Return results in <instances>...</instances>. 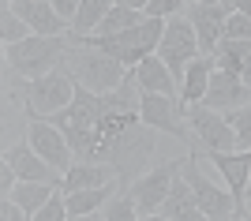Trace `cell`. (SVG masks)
Masks as SVG:
<instances>
[{
	"label": "cell",
	"instance_id": "6da1fadb",
	"mask_svg": "<svg viewBox=\"0 0 251 221\" xmlns=\"http://www.w3.org/2000/svg\"><path fill=\"white\" fill-rule=\"evenodd\" d=\"M139 83L135 72L109 94H94L79 86L75 101L49 116L60 127L75 150V161H109L120 172V184H131L147 172V165L157 154V131L143 124L139 116Z\"/></svg>",
	"mask_w": 251,
	"mask_h": 221
},
{
	"label": "cell",
	"instance_id": "1f68e13d",
	"mask_svg": "<svg viewBox=\"0 0 251 221\" xmlns=\"http://www.w3.org/2000/svg\"><path fill=\"white\" fill-rule=\"evenodd\" d=\"M240 221H251V188L244 195V206H240Z\"/></svg>",
	"mask_w": 251,
	"mask_h": 221
},
{
	"label": "cell",
	"instance_id": "5bb4252c",
	"mask_svg": "<svg viewBox=\"0 0 251 221\" xmlns=\"http://www.w3.org/2000/svg\"><path fill=\"white\" fill-rule=\"evenodd\" d=\"M4 161L15 169V176H19V180H49V184H64V172H60V169H52L30 143H15V147H8V150H4Z\"/></svg>",
	"mask_w": 251,
	"mask_h": 221
},
{
	"label": "cell",
	"instance_id": "f1b7e54d",
	"mask_svg": "<svg viewBox=\"0 0 251 221\" xmlns=\"http://www.w3.org/2000/svg\"><path fill=\"white\" fill-rule=\"evenodd\" d=\"M188 4L191 0H150L143 15H150V19H173V15H184Z\"/></svg>",
	"mask_w": 251,
	"mask_h": 221
},
{
	"label": "cell",
	"instance_id": "484cf974",
	"mask_svg": "<svg viewBox=\"0 0 251 221\" xmlns=\"http://www.w3.org/2000/svg\"><path fill=\"white\" fill-rule=\"evenodd\" d=\"M147 19L143 11L135 8H124V4H113V11L101 19V26H98L94 34H120V30H131V26H139V23Z\"/></svg>",
	"mask_w": 251,
	"mask_h": 221
},
{
	"label": "cell",
	"instance_id": "9c48e42d",
	"mask_svg": "<svg viewBox=\"0 0 251 221\" xmlns=\"http://www.w3.org/2000/svg\"><path fill=\"white\" fill-rule=\"evenodd\" d=\"M26 143H30L52 169H60V172H68V169L75 165L72 143H68V135L52 124L49 116H26Z\"/></svg>",
	"mask_w": 251,
	"mask_h": 221
},
{
	"label": "cell",
	"instance_id": "d6a6232c",
	"mask_svg": "<svg viewBox=\"0 0 251 221\" xmlns=\"http://www.w3.org/2000/svg\"><path fill=\"white\" fill-rule=\"evenodd\" d=\"M116 4H124V8H135V11H147L150 0H116Z\"/></svg>",
	"mask_w": 251,
	"mask_h": 221
},
{
	"label": "cell",
	"instance_id": "7402d4cb",
	"mask_svg": "<svg viewBox=\"0 0 251 221\" xmlns=\"http://www.w3.org/2000/svg\"><path fill=\"white\" fill-rule=\"evenodd\" d=\"M56 188H60V184H49V180H19V184H15V191H11V199L19 202L23 214L34 221V214H38L45 202L52 199V191H56ZM4 199H8V195H4Z\"/></svg>",
	"mask_w": 251,
	"mask_h": 221
},
{
	"label": "cell",
	"instance_id": "cb8c5ba5",
	"mask_svg": "<svg viewBox=\"0 0 251 221\" xmlns=\"http://www.w3.org/2000/svg\"><path fill=\"white\" fill-rule=\"evenodd\" d=\"M98 218H101V221H135V218H143V210H139L135 195H131L127 188H120L113 199L98 210Z\"/></svg>",
	"mask_w": 251,
	"mask_h": 221
},
{
	"label": "cell",
	"instance_id": "277c9868",
	"mask_svg": "<svg viewBox=\"0 0 251 221\" xmlns=\"http://www.w3.org/2000/svg\"><path fill=\"white\" fill-rule=\"evenodd\" d=\"M64 68L72 72V79L79 86L94 90V94L116 90V86L127 79V72H131V68H124L116 56L101 53V49H94V45H83V42H72L68 56H64Z\"/></svg>",
	"mask_w": 251,
	"mask_h": 221
},
{
	"label": "cell",
	"instance_id": "ffe728a7",
	"mask_svg": "<svg viewBox=\"0 0 251 221\" xmlns=\"http://www.w3.org/2000/svg\"><path fill=\"white\" fill-rule=\"evenodd\" d=\"M214 60H218L221 72L240 75L251 83V38H221L218 49H214Z\"/></svg>",
	"mask_w": 251,
	"mask_h": 221
},
{
	"label": "cell",
	"instance_id": "3957f363",
	"mask_svg": "<svg viewBox=\"0 0 251 221\" xmlns=\"http://www.w3.org/2000/svg\"><path fill=\"white\" fill-rule=\"evenodd\" d=\"M72 49L68 34H30L15 45H4V75L11 79H38V75L60 68Z\"/></svg>",
	"mask_w": 251,
	"mask_h": 221
},
{
	"label": "cell",
	"instance_id": "8992f818",
	"mask_svg": "<svg viewBox=\"0 0 251 221\" xmlns=\"http://www.w3.org/2000/svg\"><path fill=\"white\" fill-rule=\"evenodd\" d=\"M157 56L169 64V72L176 75V83H184V72L195 56H202V45H199V34L184 15H173L165 19V34L157 42Z\"/></svg>",
	"mask_w": 251,
	"mask_h": 221
},
{
	"label": "cell",
	"instance_id": "30bf717a",
	"mask_svg": "<svg viewBox=\"0 0 251 221\" xmlns=\"http://www.w3.org/2000/svg\"><path fill=\"white\" fill-rule=\"evenodd\" d=\"M229 15H232V4H229V0H191L188 8H184V19L195 26L202 53H214V49H218Z\"/></svg>",
	"mask_w": 251,
	"mask_h": 221
},
{
	"label": "cell",
	"instance_id": "5b68a950",
	"mask_svg": "<svg viewBox=\"0 0 251 221\" xmlns=\"http://www.w3.org/2000/svg\"><path fill=\"white\" fill-rule=\"evenodd\" d=\"M139 116H143V124L154 127V131H165V135L180 139V143H188L195 147V131L188 124V109L180 98H169V94H139Z\"/></svg>",
	"mask_w": 251,
	"mask_h": 221
},
{
	"label": "cell",
	"instance_id": "83f0119b",
	"mask_svg": "<svg viewBox=\"0 0 251 221\" xmlns=\"http://www.w3.org/2000/svg\"><path fill=\"white\" fill-rule=\"evenodd\" d=\"M64 218H68V199H64V188H56L52 199L34 214V221H64Z\"/></svg>",
	"mask_w": 251,
	"mask_h": 221
},
{
	"label": "cell",
	"instance_id": "ac0fdd59",
	"mask_svg": "<svg viewBox=\"0 0 251 221\" xmlns=\"http://www.w3.org/2000/svg\"><path fill=\"white\" fill-rule=\"evenodd\" d=\"M105 184H120V172L109 161H75L68 172H64V191L72 188H105ZM124 188V184H120Z\"/></svg>",
	"mask_w": 251,
	"mask_h": 221
},
{
	"label": "cell",
	"instance_id": "603a6c76",
	"mask_svg": "<svg viewBox=\"0 0 251 221\" xmlns=\"http://www.w3.org/2000/svg\"><path fill=\"white\" fill-rule=\"evenodd\" d=\"M113 4H116V0H83L79 11H75V19H72L68 38H86V34H94L98 26H101V19L113 11Z\"/></svg>",
	"mask_w": 251,
	"mask_h": 221
},
{
	"label": "cell",
	"instance_id": "52a82bcc",
	"mask_svg": "<svg viewBox=\"0 0 251 221\" xmlns=\"http://www.w3.org/2000/svg\"><path fill=\"white\" fill-rule=\"evenodd\" d=\"M184 176H188L191 191H195L199 210L206 214L210 221H229V218H236V199H232V191H225V188H218L214 180H206V172L199 169V150H195V147L184 154Z\"/></svg>",
	"mask_w": 251,
	"mask_h": 221
},
{
	"label": "cell",
	"instance_id": "7a4b0ae2",
	"mask_svg": "<svg viewBox=\"0 0 251 221\" xmlns=\"http://www.w3.org/2000/svg\"><path fill=\"white\" fill-rule=\"evenodd\" d=\"M8 98L19 90V101H23V116H56L60 109H68L75 101V90L79 83L72 79L68 68H52V72L38 75V79H11L8 75Z\"/></svg>",
	"mask_w": 251,
	"mask_h": 221
},
{
	"label": "cell",
	"instance_id": "44dd1931",
	"mask_svg": "<svg viewBox=\"0 0 251 221\" xmlns=\"http://www.w3.org/2000/svg\"><path fill=\"white\" fill-rule=\"evenodd\" d=\"M116 191H120V184H105V188H72V191H64V199H68V221L98 214L105 202L116 195Z\"/></svg>",
	"mask_w": 251,
	"mask_h": 221
},
{
	"label": "cell",
	"instance_id": "d4e9b609",
	"mask_svg": "<svg viewBox=\"0 0 251 221\" xmlns=\"http://www.w3.org/2000/svg\"><path fill=\"white\" fill-rule=\"evenodd\" d=\"M30 34L34 30L26 26V19H23L19 11L4 0V8H0V42H4V45H15V42H23V38H30Z\"/></svg>",
	"mask_w": 251,
	"mask_h": 221
},
{
	"label": "cell",
	"instance_id": "8fae6325",
	"mask_svg": "<svg viewBox=\"0 0 251 221\" xmlns=\"http://www.w3.org/2000/svg\"><path fill=\"white\" fill-rule=\"evenodd\" d=\"M188 124L195 131V147L202 150H236V131L229 116L210 105H188Z\"/></svg>",
	"mask_w": 251,
	"mask_h": 221
},
{
	"label": "cell",
	"instance_id": "4dcf8cb0",
	"mask_svg": "<svg viewBox=\"0 0 251 221\" xmlns=\"http://www.w3.org/2000/svg\"><path fill=\"white\" fill-rule=\"evenodd\" d=\"M79 4H83V0H52V8H56V15H60V19H68V23L75 19V11H79Z\"/></svg>",
	"mask_w": 251,
	"mask_h": 221
},
{
	"label": "cell",
	"instance_id": "e0dca14e",
	"mask_svg": "<svg viewBox=\"0 0 251 221\" xmlns=\"http://www.w3.org/2000/svg\"><path fill=\"white\" fill-rule=\"evenodd\" d=\"M8 4L26 19V26L34 34H68L72 30V23L56 15L52 0H8Z\"/></svg>",
	"mask_w": 251,
	"mask_h": 221
},
{
	"label": "cell",
	"instance_id": "4316f807",
	"mask_svg": "<svg viewBox=\"0 0 251 221\" xmlns=\"http://www.w3.org/2000/svg\"><path fill=\"white\" fill-rule=\"evenodd\" d=\"M225 116H229L232 131H236V150H251V105H240Z\"/></svg>",
	"mask_w": 251,
	"mask_h": 221
},
{
	"label": "cell",
	"instance_id": "9a60e30c",
	"mask_svg": "<svg viewBox=\"0 0 251 221\" xmlns=\"http://www.w3.org/2000/svg\"><path fill=\"white\" fill-rule=\"evenodd\" d=\"M154 218H157V221H206V214L199 210L195 191H191V184H188V176H184V172L173 180V188H169L165 202L157 206Z\"/></svg>",
	"mask_w": 251,
	"mask_h": 221
},
{
	"label": "cell",
	"instance_id": "ba28073f",
	"mask_svg": "<svg viewBox=\"0 0 251 221\" xmlns=\"http://www.w3.org/2000/svg\"><path fill=\"white\" fill-rule=\"evenodd\" d=\"M180 172H184V158H176V161H154L143 176H135L131 184H127V191L135 195L143 218H154V214H157V206L165 202L169 188H173V180H176Z\"/></svg>",
	"mask_w": 251,
	"mask_h": 221
},
{
	"label": "cell",
	"instance_id": "f546056e",
	"mask_svg": "<svg viewBox=\"0 0 251 221\" xmlns=\"http://www.w3.org/2000/svg\"><path fill=\"white\" fill-rule=\"evenodd\" d=\"M221 38H251V19L244 15V11L232 8V15H229V23H225V34H221Z\"/></svg>",
	"mask_w": 251,
	"mask_h": 221
},
{
	"label": "cell",
	"instance_id": "2e32d148",
	"mask_svg": "<svg viewBox=\"0 0 251 221\" xmlns=\"http://www.w3.org/2000/svg\"><path fill=\"white\" fill-rule=\"evenodd\" d=\"M135 83L143 94H169V98H180V83H176V75L169 72V64L161 60L157 53H150L147 60H139L135 68Z\"/></svg>",
	"mask_w": 251,
	"mask_h": 221
},
{
	"label": "cell",
	"instance_id": "7c38bea8",
	"mask_svg": "<svg viewBox=\"0 0 251 221\" xmlns=\"http://www.w3.org/2000/svg\"><path fill=\"white\" fill-rule=\"evenodd\" d=\"M206 158L225 176L232 199H236V218H240L244 195H248V184H251V150H206Z\"/></svg>",
	"mask_w": 251,
	"mask_h": 221
},
{
	"label": "cell",
	"instance_id": "d6986e66",
	"mask_svg": "<svg viewBox=\"0 0 251 221\" xmlns=\"http://www.w3.org/2000/svg\"><path fill=\"white\" fill-rule=\"evenodd\" d=\"M214 72H218L214 53H202V56H195V60L188 64L184 83H180V101H184V109H188V105H199V101H202V94H206L210 75H214Z\"/></svg>",
	"mask_w": 251,
	"mask_h": 221
},
{
	"label": "cell",
	"instance_id": "4fadbf2b",
	"mask_svg": "<svg viewBox=\"0 0 251 221\" xmlns=\"http://www.w3.org/2000/svg\"><path fill=\"white\" fill-rule=\"evenodd\" d=\"M199 105H210V109H218V113H232V109H240V105H251V83L218 68V72L210 75V86H206Z\"/></svg>",
	"mask_w": 251,
	"mask_h": 221
}]
</instances>
